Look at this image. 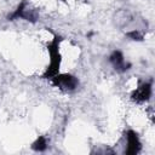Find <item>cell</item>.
I'll return each instance as SVG.
<instances>
[{
    "label": "cell",
    "mask_w": 155,
    "mask_h": 155,
    "mask_svg": "<svg viewBox=\"0 0 155 155\" xmlns=\"http://www.w3.org/2000/svg\"><path fill=\"white\" fill-rule=\"evenodd\" d=\"M31 148H33V150H35V151H45L46 148H47V140H46V138L42 137V136H40V137L36 138V140L31 144Z\"/></svg>",
    "instance_id": "7"
},
{
    "label": "cell",
    "mask_w": 155,
    "mask_h": 155,
    "mask_svg": "<svg viewBox=\"0 0 155 155\" xmlns=\"http://www.w3.org/2000/svg\"><path fill=\"white\" fill-rule=\"evenodd\" d=\"M151 94H153V82L149 81V82H144V84L139 85L138 87H136L131 98H132V101H134L137 103H144L150 99Z\"/></svg>",
    "instance_id": "4"
},
{
    "label": "cell",
    "mask_w": 155,
    "mask_h": 155,
    "mask_svg": "<svg viewBox=\"0 0 155 155\" xmlns=\"http://www.w3.org/2000/svg\"><path fill=\"white\" fill-rule=\"evenodd\" d=\"M59 42H61V39L57 35H54V38L50 41L47 46L48 54H50V64L47 65V69L44 74L45 79H52L59 73L61 62H62V56L59 52Z\"/></svg>",
    "instance_id": "1"
},
{
    "label": "cell",
    "mask_w": 155,
    "mask_h": 155,
    "mask_svg": "<svg viewBox=\"0 0 155 155\" xmlns=\"http://www.w3.org/2000/svg\"><path fill=\"white\" fill-rule=\"evenodd\" d=\"M142 148V143L139 140V137L137 134V132L130 130L126 133V150L125 153L128 155H136L139 153Z\"/></svg>",
    "instance_id": "5"
},
{
    "label": "cell",
    "mask_w": 155,
    "mask_h": 155,
    "mask_svg": "<svg viewBox=\"0 0 155 155\" xmlns=\"http://www.w3.org/2000/svg\"><path fill=\"white\" fill-rule=\"evenodd\" d=\"M127 36H128L130 39H132V40H137V41L143 40V34H142L140 31H138L137 29H133V30H131L130 33H127Z\"/></svg>",
    "instance_id": "8"
},
{
    "label": "cell",
    "mask_w": 155,
    "mask_h": 155,
    "mask_svg": "<svg viewBox=\"0 0 155 155\" xmlns=\"http://www.w3.org/2000/svg\"><path fill=\"white\" fill-rule=\"evenodd\" d=\"M51 80H52V84L56 87H58V88H61L65 92L74 91L79 85L78 78H75L74 75H70V74H59L58 73Z\"/></svg>",
    "instance_id": "2"
},
{
    "label": "cell",
    "mask_w": 155,
    "mask_h": 155,
    "mask_svg": "<svg viewBox=\"0 0 155 155\" xmlns=\"http://www.w3.org/2000/svg\"><path fill=\"white\" fill-rule=\"evenodd\" d=\"M15 18H22V19H25V21L35 22L36 18H38V13L35 12V10L31 8V6L25 0H23L18 5L17 10H15V12L10 17V19H15Z\"/></svg>",
    "instance_id": "3"
},
{
    "label": "cell",
    "mask_w": 155,
    "mask_h": 155,
    "mask_svg": "<svg viewBox=\"0 0 155 155\" xmlns=\"http://www.w3.org/2000/svg\"><path fill=\"white\" fill-rule=\"evenodd\" d=\"M109 61H110L111 65L114 67V69L117 70V71H120V73L126 71V70L130 69V67H131V64H130L128 62H126L124 54H122L120 51H117V50L114 51V52L110 54Z\"/></svg>",
    "instance_id": "6"
}]
</instances>
